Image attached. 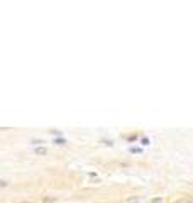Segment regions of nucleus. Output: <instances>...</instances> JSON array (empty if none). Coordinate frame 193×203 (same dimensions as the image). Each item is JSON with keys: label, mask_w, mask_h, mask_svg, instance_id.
<instances>
[{"label": "nucleus", "mask_w": 193, "mask_h": 203, "mask_svg": "<svg viewBox=\"0 0 193 203\" xmlns=\"http://www.w3.org/2000/svg\"><path fill=\"white\" fill-rule=\"evenodd\" d=\"M153 203H163V200L161 198H156V200H153Z\"/></svg>", "instance_id": "nucleus-4"}, {"label": "nucleus", "mask_w": 193, "mask_h": 203, "mask_svg": "<svg viewBox=\"0 0 193 203\" xmlns=\"http://www.w3.org/2000/svg\"><path fill=\"white\" fill-rule=\"evenodd\" d=\"M131 152H141V149H137V147H131Z\"/></svg>", "instance_id": "nucleus-2"}, {"label": "nucleus", "mask_w": 193, "mask_h": 203, "mask_svg": "<svg viewBox=\"0 0 193 203\" xmlns=\"http://www.w3.org/2000/svg\"><path fill=\"white\" fill-rule=\"evenodd\" d=\"M36 154H41V156L48 154V149H46V147H37V149H36Z\"/></svg>", "instance_id": "nucleus-1"}, {"label": "nucleus", "mask_w": 193, "mask_h": 203, "mask_svg": "<svg viewBox=\"0 0 193 203\" xmlns=\"http://www.w3.org/2000/svg\"><path fill=\"white\" fill-rule=\"evenodd\" d=\"M54 142H56V144H65V141H63V139H56Z\"/></svg>", "instance_id": "nucleus-3"}]
</instances>
